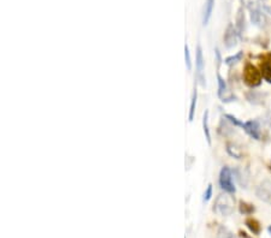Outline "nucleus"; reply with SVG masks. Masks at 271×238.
I'll use <instances>...</instances> for the list:
<instances>
[{
  "label": "nucleus",
  "instance_id": "f257e3e1",
  "mask_svg": "<svg viewBox=\"0 0 271 238\" xmlns=\"http://www.w3.org/2000/svg\"><path fill=\"white\" fill-rule=\"evenodd\" d=\"M214 211L217 214L223 215V217H228L234 212V198L229 194L219 195L217 197L216 202H215Z\"/></svg>",
  "mask_w": 271,
  "mask_h": 238
},
{
  "label": "nucleus",
  "instance_id": "f03ea898",
  "mask_svg": "<svg viewBox=\"0 0 271 238\" xmlns=\"http://www.w3.org/2000/svg\"><path fill=\"white\" fill-rule=\"evenodd\" d=\"M262 72L252 64H247L244 69V81L245 83L251 88L259 87L262 83Z\"/></svg>",
  "mask_w": 271,
  "mask_h": 238
},
{
  "label": "nucleus",
  "instance_id": "7ed1b4c3",
  "mask_svg": "<svg viewBox=\"0 0 271 238\" xmlns=\"http://www.w3.org/2000/svg\"><path fill=\"white\" fill-rule=\"evenodd\" d=\"M219 184L220 188H222L224 191H227L228 194H234V192H235L236 188L233 183V173H231V170L227 166L223 167L222 171H220Z\"/></svg>",
  "mask_w": 271,
  "mask_h": 238
},
{
  "label": "nucleus",
  "instance_id": "20e7f679",
  "mask_svg": "<svg viewBox=\"0 0 271 238\" xmlns=\"http://www.w3.org/2000/svg\"><path fill=\"white\" fill-rule=\"evenodd\" d=\"M256 195L263 202L271 204V182L263 181L258 187H257Z\"/></svg>",
  "mask_w": 271,
  "mask_h": 238
},
{
  "label": "nucleus",
  "instance_id": "39448f33",
  "mask_svg": "<svg viewBox=\"0 0 271 238\" xmlns=\"http://www.w3.org/2000/svg\"><path fill=\"white\" fill-rule=\"evenodd\" d=\"M262 76L268 83H271V53H267L261 58Z\"/></svg>",
  "mask_w": 271,
  "mask_h": 238
},
{
  "label": "nucleus",
  "instance_id": "423d86ee",
  "mask_svg": "<svg viewBox=\"0 0 271 238\" xmlns=\"http://www.w3.org/2000/svg\"><path fill=\"white\" fill-rule=\"evenodd\" d=\"M246 133L254 140H261V127L257 120H248V122L244 123V127Z\"/></svg>",
  "mask_w": 271,
  "mask_h": 238
},
{
  "label": "nucleus",
  "instance_id": "0eeeda50",
  "mask_svg": "<svg viewBox=\"0 0 271 238\" xmlns=\"http://www.w3.org/2000/svg\"><path fill=\"white\" fill-rule=\"evenodd\" d=\"M195 65H197V71H198V76L200 77L201 80V85L205 86V82H204V77H203V71H204V65H205V61H204V57H203V51H201V47L198 46L197 48V59H195Z\"/></svg>",
  "mask_w": 271,
  "mask_h": 238
},
{
  "label": "nucleus",
  "instance_id": "6e6552de",
  "mask_svg": "<svg viewBox=\"0 0 271 238\" xmlns=\"http://www.w3.org/2000/svg\"><path fill=\"white\" fill-rule=\"evenodd\" d=\"M224 44L227 48H233L236 45V34L233 26H229L224 34Z\"/></svg>",
  "mask_w": 271,
  "mask_h": 238
},
{
  "label": "nucleus",
  "instance_id": "1a4fd4ad",
  "mask_svg": "<svg viewBox=\"0 0 271 238\" xmlns=\"http://www.w3.org/2000/svg\"><path fill=\"white\" fill-rule=\"evenodd\" d=\"M246 226H247L248 230H250L251 232H252L253 235H259L262 231V226L261 223H259L258 220L254 219V218H247L245 221Z\"/></svg>",
  "mask_w": 271,
  "mask_h": 238
},
{
  "label": "nucleus",
  "instance_id": "9d476101",
  "mask_svg": "<svg viewBox=\"0 0 271 238\" xmlns=\"http://www.w3.org/2000/svg\"><path fill=\"white\" fill-rule=\"evenodd\" d=\"M214 6H215V0H206L205 7H204V16H203V23L204 24H208L209 21H210Z\"/></svg>",
  "mask_w": 271,
  "mask_h": 238
},
{
  "label": "nucleus",
  "instance_id": "9b49d317",
  "mask_svg": "<svg viewBox=\"0 0 271 238\" xmlns=\"http://www.w3.org/2000/svg\"><path fill=\"white\" fill-rule=\"evenodd\" d=\"M203 127H204V133H205V137L206 140H208V143L211 144V134H210V129H209V112L208 111H206L205 114H204Z\"/></svg>",
  "mask_w": 271,
  "mask_h": 238
},
{
  "label": "nucleus",
  "instance_id": "f8f14e48",
  "mask_svg": "<svg viewBox=\"0 0 271 238\" xmlns=\"http://www.w3.org/2000/svg\"><path fill=\"white\" fill-rule=\"evenodd\" d=\"M217 78H218V96L223 100V101H225V100H227V97H225V93H227V85H225L224 80H223L219 75L217 76Z\"/></svg>",
  "mask_w": 271,
  "mask_h": 238
},
{
  "label": "nucleus",
  "instance_id": "ddd939ff",
  "mask_svg": "<svg viewBox=\"0 0 271 238\" xmlns=\"http://www.w3.org/2000/svg\"><path fill=\"white\" fill-rule=\"evenodd\" d=\"M254 211H256V208H254L253 204L244 202V201H241V202H240V213H241V214L250 215V214H252V213H254Z\"/></svg>",
  "mask_w": 271,
  "mask_h": 238
},
{
  "label": "nucleus",
  "instance_id": "4468645a",
  "mask_svg": "<svg viewBox=\"0 0 271 238\" xmlns=\"http://www.w3.org/2000/svg\"><path fill=\"white\" fill-rule=\"evenodd\" d=\"M263 95L256 93V92H251L250 94H247L248 101L254 103V105H259V103L263 102Z\"/></svg>",
  "mask_w": 271,
  "mask_h": 238
},
{
  "label": "nucleus",
  "instance_id": "2eb2a0df",
  "mask_svg": "<svg viewBox=\"0 0 271 238\" xmlns=\"http://www.w3.org/2000/svg\"><path fill=\"white\" fill-rule=\"evenodd\" d=\"M216 238H235V237H234L233 232H231L230 230L224 228V226H220V228L218 229V231H217Z\"/></svg>",
  "mask_w": 271,
  "mask_h": 238
},
{
  "label": "nucleus",
  "instance_id": "dca6fc26",
  "mask_svg": "<svg viewBox=\"0 0 271 238\" xmlns=\"http://www.w3.org/2000/svg\"><path fill=\"white\" fill-rule=\"evenodd\" d=\"M251 16H252V21L257 24V26H262L263 22H264V16L262 15L261 11L252 10L251 11Z\"/></svg>",
  "mask_w": 271,
  "mask_h": 238
},
{
  "label": "nucleus",
  "instance_id": "f3484780",
  "mask_svg": "<svg viewBox=\"0 0 271 238\" xmlns=\"http://www.w3.org/2000/svg\"><path fill=\"white\" fill-rule=\"evenodd\" d=\"M195 106H197V91H194L192 97V103H191V110H189V120H193L195 113Z\"/></svg>",
  "mask_w": 271,
  "mask_h": 238
},
{
  "label": "nucleus",
  "instance_id": "a211bd4d",
  "mask_svg": "<svg viewBox=\"0 0 271 238\" xmlns=\"http://www.w3.org/2000/svg\"><path fill=\"white\" fill-rule=\"evenodd\" d=\"M242 58V52H237L235 55H231V57H228L227 59H225V64H228V65H231V64H235L237 61L241 60Z\"/></svg>",
  "mask_w": 271,
  "mask_h": 238
},
{
  "label": "nucleus",
  "instance_id": "6ab92c4d",
  "mask_svg": "<svg viewBox=\"0 0 271 238\" xmlns=\"http://www.w3.org/2000/svg\"><path fill=\"white\" fill-rule=\"evenodd\" d=\"M184 57H186V64H187V68L188 70L192 69V59H191V53H189V48L188 46L186 45V47H184Z\"/></svg>",
  "mask_w": 271,
  "mask_h": 238
},
{
  "label": "nucleus",
  "instance_id": "aec40b11",
  "mask_svg": "<svg viewBox=\"0 0 271 238\" xmlns=\"http://www.w3.org/2000/svg\"><path fill=\"white\" fill-rule=\"evenodd\" d=\"M227 118H228L229 120H230V122L233 123L234 125H236V127H241V128L244 127V123L239 122V120H237V119L235 118V117H233V116H230V114H228V116H227Z\"/></svg>",
  "mask_w": 271,
  "mask_h": 238
},
{
  "label": "nucleus",
  "instance_id": "412c9836",
  "mask_svg": "<svg viewBox=\"0 0 271 238\" xmlns=\"http://www.w3.org/2000/svg\"><path fill=\"white\" fill-rule=\"evenodd\" d=\"M211 196H212V186L210 184V186L208 187V189H206L205 194H204V200L209 201L211 198Z\"/></svg>",
  "mask_w": 271,
  "mask_h": 238
},
{
  "label": "nucleus",
  "instance_id": "4be33fe9",
  "mask_svg": "<svg viewBox=\"0 0 271 238\" xmlns=\"http://www.w3.org/2000/svg\"><path fill=\"white\" fill-rule=\"evenodd\" d=\"M268 231H269V234L271 235V225L269 226V228H268Z\"/></svg>",
  "mask_w": 271,
  "mask_h": 238
},
{
  "label": "nucleus",
  "instance_id": "5701e85b",
  "mask_svg": "<svg viewBox=\"0 0 271 238\" xmlns=\"http://www.w3.org/2000/svg\"><path fill=\"white\" fill-rule=\"evenodd\" d=\"M270 117H271V106H270Z\"/></svg>",
  "mask_w": 271,
  "mask_h": 238
}]
</instances>
